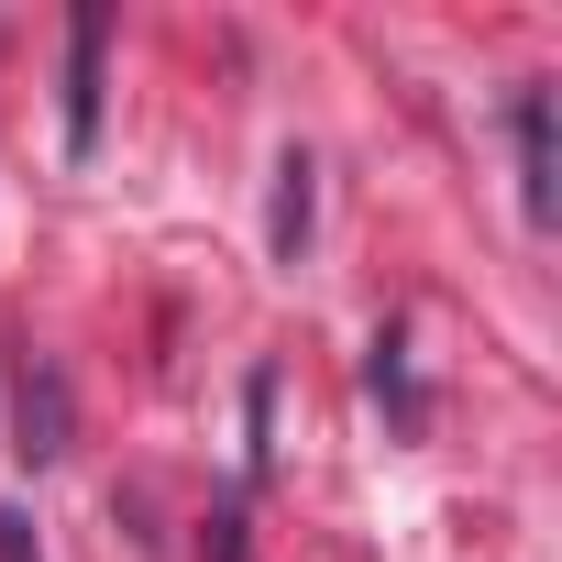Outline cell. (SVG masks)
<instances>
[{
    "mask_svg": "<svg viewBox=\"0 0 562 562\" xmlns=\"http://www.w3.org/2000/svg\"><path fill=\"white\" fill-rule=\"evenodd\" d=\"M67 441H78V408H67V375L34 353L23 375H12V452L45 474V463H67Z\"/></svg>",
    "mask_w": 562,
    "mask_h": 562,
    "instance_id": "6da1fadb",
    "label": "cell"
},
{
    "mask_svg": "<svg viewBox=\"0 0 562 562\" xmlns=\"http://www.w3.org/2000/svg\"><path fill=\"white\" fill-rule=\"evenodd\" d=\"M507 133H518V210L551 232V210H562V122H551V89H518Z\"/></svg>",
    "mask_w": 562,
    "mask_h": 562,
    "instance_id": "7a4b0ae2",
    "label": "cell"
},
{
    "mask_svg": "<svg viewBox=\"0 0 562 562\" xmlns=\"http://www.w3.org/2000/svg\"><path fill=\"white\" fill-rule=\"evenodd\" d=\"M100 56H111V12L78 0V12H67V155L100 144Z\"/></svg>",
    "mask_w": 562,
    "mask_h": 562,
    "instance_id": "3957f363",
    "label": "cell"
},
{
    "mask_svg": "<svg viewBox=\"0 0 562 562\" xmlns=\"http://www.w3.org/2000/svg\"><path fill=\"white\" fill-rule=\"evenodd\" d=\"M310 221H321V155H310V144H288V155H276V210H265V254H276V265H299V254H310Z\"/></svg>",
    "mask_w": 562,
    "mask_h": 562,
    "instance_id": "277c9868",
    "label": "cell"
},
{
    "mask_svg": "<svg viewBox=\"0 0 562 562\" xmlns=\"http://www.w3.org/2000/svg\"><path fill=\"white\" fill-rule=\"evenodd\" d=\"M364 386H375V408H386V430H397V441H419V430H430V397H419V375H408V331H375Z\"/></svg>",
    "mask_w": 562,
    "mask_h": 562,
    "instance_id": "5b68a950",
    "label": "cell"
},
{
    "mask_svg": "<svg viewBox=\"0 0 562 562\" xmlns=\"http://www.w3.org/2000/svg\"><path fill=\"white\" fill-rule=\"evenodd\" d=\"M199 562H243V507H210V551Z\"/></svg>",
    "mask_w": 562,
    "mask_h": 562,
    "instance_id": "8992f818",
    "label": "cell"
}]
</instances>
